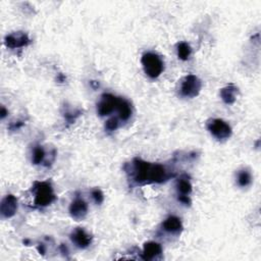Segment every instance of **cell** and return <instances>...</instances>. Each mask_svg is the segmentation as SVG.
<instances>
[{"instance_id":"6da1fadb","label":"cell","mask_w":261,"mask_h":261,"mask_svg":"<svg viewBox=\"0 0 261 261\" xmlns=\"http://www.w3.org/2000/svg\"><path fill=\"white\" fill-rule=\"evenodd\" d=\"M133 165L134 181L138 184H160L174 176L159 163H150L140 158H135Z\"/></svg>"},{"instance_id":"7a4b0ae2","label":"cell","mask_w":261,"mask_h":261,"mask_svg":"<svg viewBox=\"0 0 261 261\" xmlns=\"http://www.w3.org/2000/svg\"><path fill=\"white\" fill-rule=\"evenodd\" d=\"M35 195L34 204L37 207H46L56 199L53 188L49 182H35L33 187Z\"/></svg>"},{"instance_id":"3957f363","label":"cell","mask_w":261,"mask_h":261,"mask_svg":"<svg viewBox=\"0 0 261 261\" xmlns=\"http://www.w3.org/2000/svg\"><path fill=\"white\" fill-rule=\"evenodd\" d=\"M141 63L145 74L151 79L158 78L163 72L164 68L163 62L160 56L157 55L156 53L153 52L145 53L141 58Z\"/></svg>"},{"instance_id":"277c9868","label":"cell","mask_w":261,"mask_h":261,"mask_svg":"<svg viewBox=\"0 0 261 261\" xmlns=\"http://www.w3.org/2000/svg\"><path fill=\"white\" fill-rule=\"evenodd\" d=\"M201 87H202V83L198 77L195 75H188L182 80L180 92L183 97L194 98L199 95Z\"/></svg>"},{"instance_id":"5b68a950","label":"cell","mask_w":261,"mask_h":261,"mask_svg":"<svg viewBox=\"0 0 261 261\" xmlns=\"http://www.w3.org/2000/svg\"><path fill=\"white\" fill-rule=\"evenodd\" d=\"M207 129L210 134L219 141L227 140L232 135L231 126L220 118H212L207 123Z\"/></svg>"},{"instance_id":"8992f818","label":"cell","mask_w":261,"mask_h":261,"mask_svg":"<svg viewBox=\"0 0 261 261\" xmlns=\"http://www.w3.org/2000/svg\"><path fill=\"white\" fill-rule=\"evenodd\" d=\"M120 98L115 97L112 94H103L100 102L97 104V111L100 116L110 114L113 110L117 109Z\"/></svg>"},{"instance_id":"52a82bcc","label":"cell","mask_w":261,"mask_h":261,"mask_svg":"<svg viewBox=\"0 0 261 261\" xmlns=\"http://www.w3.org/2000/svg\"><path fill=\"white\" fill-rule=\"evenodd\" d=\"M31 43V40L28 35L23 32H16L11 33L5 37L4 44L6 47L10 49H17L22 48V47H26Z\"/></svg>"},{"instance_id":"ba28073f","label":"cell","mask_w":261,"mask_h":261,"mask_svg":"<svg viewBox=\"0 0 261 261\" xmlns=\"http://www.w3.org/2000/svg\"><path fill=\"white\" fill-rule=\"evenodd\" d=\"M18 199L14 195H6L0 204V213H1L2 218H13L17 211H18Z\"/></svg>"},{"instance_id":"9c48e42d","label":"cell","mask_w":261,"mask_h":261,"mask_svg":"<svg viewBox=\"0 0 261 261\" xmlns=\"http://www.w3.org/2000/svg\"><path fill=\"white\" fill-rule=\"evenodd\" d=\"M70 240L78 248L85 249L92 243V236L83 228H77L70 234Z\"/></svg>"},{"instance_id":"30bf717a","label":"cell","mask_w":261,"mask_h":261,"mask_svg":"<svg viewBox=\"0 0 261 261\" xmlns=\"http://www.w3.org/2000/svg\"><path fill=\"white\" fill-rule=\"evenodd\" d=\"M69 213L75 219H83L88 213V204L81 198H76L69 205Z\"/></svg>"},{"instance_id":"8fae6325","label":"cell","mask_w":261,"mask_h":261,"mask_svg":"<svg viewBox=\"0 0 261 261\" xmlns=\"http://www.w3.org/2000/svg\"><path fill=\"white\" fill-rule=\"evenodd\" d=\"M162 253V247L156 242H147L144 244L142 258L144 260H153L159 257Z\"/></svg>"},{"instance_id":"7c38bea8","label":"cell","mask_w":261,"mask_h":261,"mask_svg":"<svg viewBox=\"0 0 261 261\" xmlns=\"http://www.w3.org/2000/svg\"><path fill=\"white\" fill-rule=\"evenodd\" d=\"M162 229L170 234H180L183 230V223L179 218L172 216L162 222Z\"/></svg>"},{"instance_id":"4fadbf2b","label":"cell","mask_w":261,"mask_h":261,"mask_svg":"<svg viewBox=\"0 0 261 261\" xmlns=\"http://www.w3.org/2000/svg\"><path fill=\"white\" fill-rule=\"evenodd\" d=\"M239 89L234 84H229L220 90V97L225 104H234L238 96Z\"/></svg>"},{"instance_id":"5bb4252c","label":"cell","mask_w":261,"mask_h":261,"mask_svg":"<svg viewBox=\"0 0 261 261\" xmlns=\"http://www.w3.org/2000/svg\"><path fill=\"white\" fill-rule=\"evenodd\" d=\"M116 110L118 111V113H120L121 120L124 122H127L130 117V115H132V106H130L129 101L123 98H120Z\"/></svg>"},{"instance_id":"9a60e30c","label":"cell","mask_w":261,"mask_h":261,"mask_svg":"<svg viewBox=\"0 0 261 261\" xmlns=\"http://www.w3.org/2000/svg\"><path fill=\"white\" fill-rule=\"evenodd\" d=\"M192 185L188 179H181L176 183V191L179 196H189L192 193Z\"/></svg>"},{"instance_id":"2e32d148","label":"cell","mask_w":261,"mask_h":261,"mask_svg":"<svg viewBox=\"0 0 261 261\" xmlns=\"http://www.w3.org/2000/svg\"><path fill=\"white\" fill-rule=\"evenodd\" d=\"M237 182H238L240 187H248L252 183L251 173L248 170H241L238 174H237Z\"/></svg>"},{"instance_id":"e0dca14e","label":"cell","mask_w":261,"mask_h":261,"mask_svg":"<svg viewBox=\"0 0 261 261\" xmlns=\"http://www.w3.org/2000/svg\"><path fill=\"white\" fill-rule=\"evenodd\" d=\"M176 50H177V56H179V58L182 59V61H187V59H189L192 52L191 47H190V45L186 42H181L177 44Z\"/></svg>"},{"instance_id":"ac0fdd59","label":"cell","mask_w":261,"mask_h":261,"mask_svg":"<svg viewBox=\"0 0 261 261\" xmlns=\"http://www.w3.org/2000/svg\"><path fill=\"white\" fill-rule=\"evenodd\" d=\"M45 158V151L41 146H36L33 150L32 161L34 164H41Z\"/></svg>"},{"instance_id":"d6986e66","label":"cell","mask_w":261,"mask_h":261,"mask_svg":"<svg viewBox=\"0 0 261 261\" xmlns=\"http://www.w3.org/2000/svg\"><path fill=\"white\" fill-rule=\"evenodd\" d=\"M91 195H92L93 200L95 201V203L98 204V205H100L104 201V195H103L101 190H99V189H94L93 191L91 192Z\"/></svg>"},{"instance_id":"ffe728a7","label":"cell","mask_w":261,"mask_h":261,"mask_svg":"<svg viewBox=\"0 0 261 261\" xmlns=\"http://www.w3.org/2000/svg\"><path fill=\"white\" fill-rule=\"evenodd\" d=\"M118 128V120L116 117H111L109 120L106 122L105 124V129L109 130V132H112V130H115Z\"/></svg>"},{"instance_id":"44dd1931","label":"cell","mask_w":261,"mask_h":261,"mask_svg":"<svg viewBox=\"0 0 261 261\" xmlns=\"http://www.w3.org/2000/svg\"><path fill=\"white\" fill-rule=\"evenodd\" d=\"M0 114H1V118H2V120H3V118L8 114V111L5 109L4 106H2V108H1V113H0Z\"/></svg>"},{"instance_id":"7402d4cb","label":"cell","mask_w":261,"mask_h":261,"mask_svg":"<svg viewBox=\"0 0 261 261\" xmlns=\"http://www.w3.org/2000/svg\"><path fill=\"white\" fill-rule=\"evenodd\" d=\"M38 250H39V252H40V253H42V254H44V253H45V248H44V246H43V245H41V246H39V247H38Z\"/></svg>"}]
</instances>
